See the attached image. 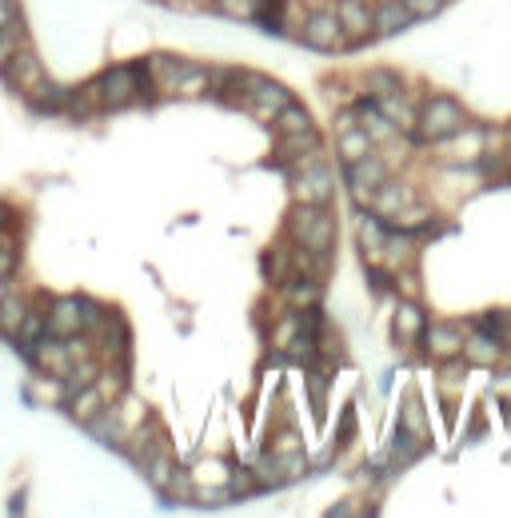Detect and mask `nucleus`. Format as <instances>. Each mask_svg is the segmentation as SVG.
<instances>
[{"label":"nucleus","instance_id":"9d476101","mask_svg":"<svg viewBox=\"0 0 511 518\" xmlns=\"http://www.w3.org/2000/svg\"><path fill=\"white\" fill-rule=\"evenodd\" d=\"M464 335H468V323H460V319H428V327L420 335V355L432 363L456 359L464 351Z\"/></svg>","mask_w":511,"mask_h":518},{"label":"nucleus","instance_id":"cd10ccee","mask_svg":"<svg viewBox=\"0 0 511 518\" xmlns=\"http://www.w3.org/2000/svg\"><path fill=\"white\" fill-rule=\"evenodd\" d=\"M360 88H364V96H388V92L404 88V76L396 68H368L364 80H360Z\"/></svg>","mask_w":511,"mask_h":518},{"label":"nucleus","instance_id":"ddd939ff","mask_svg":"<svg viewBox=\"0 0 511 518\" xmlns=\"http://www.w3.org/2000/svg\"><path fill=\"white\" fill-rule=\"evenodd\" d=\"M428 307L420 303V299H408V295H400L396 299V311H392V335H396V343L400 347H420V335H424V327H428Z\"/></svg>","mask_w":511,"mask_h":518},{"label":"nucleus","instance_id":"39448f33","mask_svg":"<svg viewBox=\"0 0 511 518\" xmlns=\"http://www.w3.org/2000/svg\"><path fill=\"white\" fill-rule=\"evenodd\" d=\"M0 80L8 84V92H16L20 100H28L32 92L44 88L48 68H44V60H40V52H32L28 44H20V48H12L8 56H0Z\"/></svg>","mask_w":511,"mask_h":518},{"label":"nucleus","instance_id":"f257e3e1","mask_svg":"<svg viewBox=\"0 0 511 518\" xmlns=\"http://www.w3.org/2000/svg\"><path fill=\"white\" fill-rule=\"evenodd\" d=\"M96 84V100L100 112H124L132 104H156L160 92L144 72V60H124V64H108L100 76H92Z\"/></svg>","mask_w":511,"mask_h":518},{"label":"nucleus","instance_id":"dca6fc26","mask_svg":"<svg viewBox=\"0 0 511 518\" xmlns=\"http://www.w3.org/2000/svg\"><path fill=\"white\" fill-rule=\"evenodd\" d=\"M388 236H392L388 220H380L372 208H360V216H356V244H360V256H364L368 267L380 263V252H384Z\"/></svg>","mask_w":511,"mask_h":518},{"label":"nucleus","instance_id":"1a4fd4ad","mask_svg":"<svg viewBox=\"0 0 511 518\" xmlns=\"http://www.w3.org/2000/svg\"><path fill=\"white\" fill-rule=\"evenodd\" d=\"M296 36H300V44L312 48V52H344V48H348V44H344V28H340L332 4L312 8V12L304 16V24H300Z\"/></svg>","mask_w":511,"mask_h":518},{"label":"nucleus","instance_id":"473e14b6","mask_svg":"<svg viewBox=\"0 0 511 518\" xmlns=\"http://www.w3.org/2000/svg\"><path fill=\"white\" fill-rule=\"evenodd\" d=\"M504 319H508V311H484V315H472L468 327L488 331V335H500V331H504Z\"/></svg>","mask_w":511,"mask_h":518},{"label":"nucleus","instance_id":"aec40b11","mask_svg":"<svg viewBox=\"0 0 511 518\" xmlns=\"http://www.w3.org/2000/svg\"><path fill=\"white\" fill-rule=\"evenodd\" d=\"M352 108H356V120H360V128H364V132L376 140V148H384V144H396V140H400V128H396V124H392V120H388V116L376 108V100H372V96H360Z\"/></svg>","mask_w":511,"mask_h":518},{"label":"nucleus","instance_id":"5701e85b","mask_svg":"<svg viewBox=\"0 0 511 518\" xmlns=\"http://www.w3.org/2000/svg\"><path fill=\"white\" fill-rule=\"evenodd\" d=\"M368 152H376V140L356 124V128H344L340 136H336V160H340V168L344 164H356V160H364Z\"/></svg>","mask_w":511,"mask_h":518},{"label":"nucleus","instance_id":"423d86ee","mask_svg":"<svg viewBox=\"0 0 511 518\" xmlns=\"http://www.w3.org/2000/svg\"><path fill=\"white\" fill-rule=\"evenodd\" d=\"M292 100H296V92L288 84H280V80H272L264 72H252L248 76V88H244V100H240V112H248L260 124H272L276 112L284 104H292Z\"/></svg>","mask_w":511,"mask_h":518},{"label":"nucleus","instance_id":"c756f323","mask_svg":"<svg viewBox=\"0 0 511 518\" xmlns=\"http://www.w3.org/2000/svg\"><path fill=\"white\" fill-rule=\"evenodd\" d=\"M212 8L228 20H256L264 12V0H212Z\"/></svg>","mask_w":511,"mask_h":518},{"label":"nucleus","instance_id":"9b49d317","mask_svg":"<svg viewBox=\"0 0 511 518\" xmlns=\"http://www.w3.org/2000/svg\"><path fill=\"white\" fill-rule=\"evenodd\" d=\"M208 76H212V64H196V60H176L172 76L160 84V96H176V100H200L208 96Z\"/></svg>","mask_w":511,"mask_h":518},{"label":"nucleus","instance_id":"2eb2a0df","mask_svg":"<svg viewBox=\"0 0 511 518\" xmlns=\"http://www.w3.org/2000/svg\"><path fill=\"white\" fill-rule=\"evenodd\" d=\"M276 291H280V299H284L288 311H304L312 303H324V279L320 275H308V271H292Z\"/></svg>","mask_w":511,"mask_h":518},{"label":"nucleus","instance_id":"4468645a","mask_svg":"<svg viewBox=\"0 0 511 518\" xmlns=\"http://www.w3.org/2000/svg\"><path fill=\"white\" fill-rule=\"evenodd\" d=\"M332 8H336V20L344 28V44L348 48H360V44L376 40L372 36V0H336Z\"/></svg>","mask_w":511,"mask_h":518},{"label":"nucleus","instance_id":"a878e982","mask_svg":"<svg viewBox=\"0 0 511 518\" xmlns=\"http://www.w3.org/2000/svg\"><path fill=\"white\" fill-rule=\"evenodd\" d=\"M28 295H16L12 287H8V295L0 299V339H16V331H20V323H24V315H28Z\"/></svg>","mask_w":511,"mask_h":518},{"label":"nucleus","instance_id":"4c0bfd02","mask_svg":"<svg viewBox=\"0 0 511 518\" xmlns=\"http://www.w3.org/2000/svg\"><path fill=\"white\" fill-rule=\"evenodd\" d=\"M500 339H504V347L511 351V311H508V319H504V331H500Z\"/></svg>","mask_w":511,"mask_h":518},{"label":"nucleus","instance_id":"412c9836","mask_svg":"<svg viewBox=\"0 0 511 518\" xmlns=\"http://www.w3.org/2000/svg\"><path fill=\"white\" fill-rule=\"evenodd\" d=\"M60 403H64V415H68L72 423H80V427H88V423L108 407V399H104V391H100L96 383H88V387H80V391L64 395Z\"/></svg>","mask_w":511,"mask_h":518},{"label":"nucleus","instance_id":"ea45409f","mask_svg":"<svg viewBox=\"0 0 511 518\" xmlns=\"http://www.w3.org/2000/svg\"><path fill=\"white\" fill-rule=\"evenodd\" d=\"M8 287H12V279H8V275H0V299L8 295Z\"/></svg>","mask_w":511,"mask_h":518},{"label":"nucleus","instance_id":"bb28decb","mask_svg":"<svg viewBox=\"0 0 511 518\" xmlns=\"http://www.w3.org/2000/svg\"><path fill=\"white\" fill-rule=\"evenodd\" d=\"M468 363L456 355V359H440V371H436V383H440V395L448 399H460L464 395V383H468Z\"/></svg>","mask_w":511,"mask_h":518},{"label":"nucleus","instance_id":"20e7f679","mask_svg":"<svg viewBox=\"0 0 511 518\" xmlns=\"http://www.w3.org/2000/svg\"><path fill=\"white\" fill-rule=\"evenodd\" d=\"M288 192H292V204L332 208V200H336V168L324 164L320 156L316 160H304V164L288 168Z\"/></svg>","mask_w":511,"mask_h":518},{"label":"nucleus","instance_id":"58836bf2","mask_svg":"<svg viewBox=\"0 0 511 518\" xmlns=\"http://www.w3.org/2000/svg\"><path fill=\"white\" fill-rule=\"evenodd\" d=\"M180 4H188V8H212V0H180Z\"/></svg>","mask_w":511,"mask_h":518},{"label":"nucleus","instance_id":"f03ea898","mask_svg":"<svg viewBox=\"0 0 511 518\" xmlns=\"http://www.w3.org/2000/svg\"><path fill=\"white\" fill-rule=\"evenodd\" d=\"M472 124V116H468V108H464V100H456L452 92H436V96H424L420 100V112H416V128H412V144H420V148H432V144H440V140H448L452 132H460V128H468Z\"/></svg>","mask_w":511,"mask_h":518},{"label":"nucleus","instance_id":"f704fd0d","mask_svg":"<svg viewBox=\"0 0 511 518\" xmlns=\"http://www.w3.org/2000/svg\"><path fill=\"white\" fill-rule=\"evenodd\" d=\"M24 12H20V4L16 0H0V28H8L12 20H20Z\"/></svg>","mask_w":511,"mask_h":518},{"label":"nucleus","instance_id":"b1692460","mask_svg":"<svg viewBox=\"0 0 511 518\" xmlns=\"http://www.w3.org/2000/svg\"><path fill=\"white\" fill-rule=\"evenodd\" d=\"M396 427H400V431H408V435H420V439H432V423H428V407L420 403V395H416V391H408V395H404V403H400V419H396Z\"/></svg>","mask_w":511,"mask_h":518},{"label":"nucleus","instance_id":"a211bd4d","mask_svg":"<svg viewBox=\"0 0 511 518\" xmlns=\"http://www.w3.org/2000/svg\"><path fill=\"white\" fill-rule=\"evenodd\" d=\"M412 200H420L416 196V188L404 180V176H388L380 188H376V196H372V212L380 216V220H392L400 208H408Z\"/></svg>","mask_w":511,"mask_h":518},{"label":"nucleus","instance_id":"c9c22d12","mask_svg":"<svg viewBox=\"0 0 511 518\" xmlns=\"http://www.w3.org/2000/svg\"><path fill=\"white\" fill-rule=\"evenodd\" d=\"M8 224H16V208H12V204H4V200H0V232H4V228H8Z\"/></svg>","mask_w":511,"mask_h":518},{"label":"nucleus","instance_id":"6ab92c4d","mask_svg":"<svg viewBox=\"0 0 511 518\" xmlns=\"http://www.w3.org/2000/svg\"><path fill=\"white\" fill-rule=\"evenodd\" d=\"M376 100V108L400 128V136H412V128H416V112H420V100H412L408 96V84L404 88H396V92H388V96H372Z\"/></svg>","mask_w":511,"mask_h":518},{"label":"nucleus","instance_id":"72a5a7b5","mask_svg":"<svg viewBox=\"0 0 511 518\" xmlns=\"http://www.w3.org/2000/svg\"><path fill=\"white\" fill-rule=\"evenodd\" d=\"M404 4H408L412 20H432V16H440L448 8V0H404Z\"/></svg>","mask_w":511,"mask_h":518},{"label":"nucleus","instance_id":"c85d7f7f","mask_svg":"<svg viewBox=\"0 0 511 518\" xmlns=\"http://www.w3.org/2000/svg\"><path fill=\"white\" fill-rule=\"evenodd\" d=\"M20 252H24V244H20V232H16V224H8L4 232H0V275H16V267H20Z\"/></svg>","mask_w":511,"mask_h":518},{"label":"nucleus","instance_id":"4be33fe9","mask_svg":"<svg viewBox=\"0 0 511 518\" xmlns=\"http://www.w3.org/2000/svg\"><path fill=\"white\" fill-rule=\"evenodd\" d=\"M408 24H412V12H408L404 0H380V4H372V36H376V40L396 36V32H404Z\"/></svg>","mask_w":511,"mask_h":518},{"label":"nucleus","instance_id":"6e6552de","mask_svg":"<svg viewBox=\"0 0 511 518\" xmlns=\"http://www.w3.org/2000/svg\"><path fill=\"white\" fill-rule=\"evenodd\" d=\"M484 152H488V132L480 124H468V128L452 132L448 140L432 144V156L440 164H452V168H476L484 160Z\"/></svg>","mask_w":511,"mask_h":518},{"label":"nucleus","instance_id":"2f4dec72","mask_svg":"<svg viewBox=\"0 0 511 518\" xmlns=\"http://www.w3.org/2000/svg\"><path fill=\"white\" fill-rule=\"evenodd\" d=\"M356 431H360V423H356V403H344V411H340V423H336V451H344L352 439H356Z\"/></svg>","mask_w":511,"mask_h":518},{"label":"nucleus","instance_id":"7c9ffc66","mask_svg":"<svg viewBox=\"0 0 511 518\" xmlns=\"http://www.w3.org/2000/svg\"><path fill=\"white\" fill-rule=\"evenodd\" d=\"M228 491H232V499H248V495H260L256 471H252V467H232V471H228Z\"/></svg>","mask_w":511,"mask_h":518},{"label":"nucleus","instance_id":"e433bc0d","mask_svg":"<svg viewBox=\"0 0 511 518\" xmlns=\"http://www.w3.org/2000/svg\"><path fill=\"white\" fill-rule=\"evenodd\" d=\"M332 515H364V507L360 503H340V507H332Z\"/></svg>","mask_w":511,"mask_h":518},{"label":"nucleus","instance_id":"7ed1b4c3","mask_svg":"<svg viewBox=\"0 0 511 518\" xmlns=\"http://www.w3.org/2000/svg\"><path fill=\"white\" fill-rule=\"evenodd\" d=\"M336 236H340L336 216L320 204H292L284 216V240L300 252H316V256L336 252Z\"/></svg>","mask_w":511,"mask_h":518},{"label":"nucleus","instance_id":"0eeeda50","mask_svg":"<svg viewBox=\"0 0 511 518\" xmlns=\"http://www.w3.org/2000/svg\"><path fill=\"white\" fill-rule=\"evenodd\" d=\"M340 172H344V184H348L352 204H356V208H372V196H376V188L392 176V164H388V160H384V152L376 148V152H368L364 160L344 164Z\"/></svg>","mask_w":511,"mask_h":518},{"label":"nucleus","instance_id":"393cba45","mask_svg":"<svg viewBox=\"0 0 511 518\" xmlns=\"http://www.w3.org/2000/svg\"><path fill=\"white\" fill-rule=\"evenodd\" d=\"M312 128H316V116H312L300 100L284 104V108L276 112V120H272V132H276V136H296V132H312Z\"/></svg>","mask_w":511,"mask_h":518},{"label":"nucleus","instance_id":"f3484780","mask_svg":"<svg viewBox=\"0 0 511 518\" xmlns=\"http://www.w3.org/2000/svg\"><path fill=\"white\" fill-rule=\"evenodd\" d=\"M48 335H56V339L84 335L80 331V291L76 295H52L48 299Z\"/></svg>","mask_w":511,"mask_h":518},{"label":"nucleus","instance_id":"f8f14e48","mask_svg":"<svg viewBox=\"0 0 511 518\" xmlns=\"http://www.w3.org/2000/svg\"><path fill=\"white\" fill-rule=\"evenodd\" d=\"M504 355H508V347H504V339H500V335H488V331H476V327H468L460 359H464L472 371H500Z\"/></svg>","mask_w":511,"mask_h":518}]
</instances>
